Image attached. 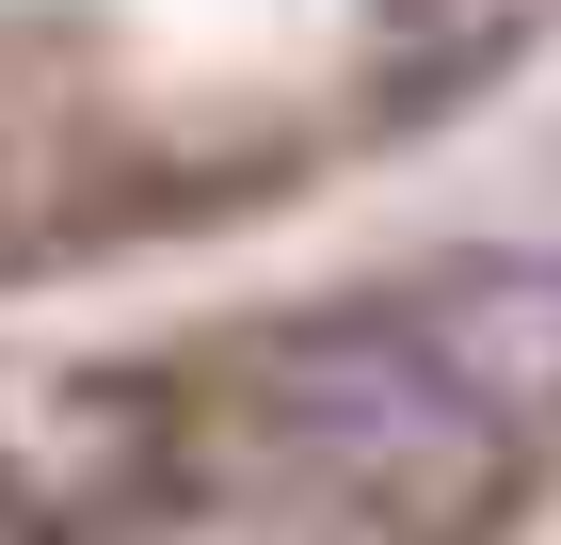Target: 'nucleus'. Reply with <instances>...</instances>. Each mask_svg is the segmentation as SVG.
Returning a JSON list of instances; mask_svg holds the SVG:
<instances>
[{"instance_id":"2","label":"nucleus","mask_w":561,"mask_h":545,"mask_svg":"<svg viewBox=\"0 0 561 545\" xmlns=\"http://www.w3.org/2000/svg\"><path fill=\"white\" fill-rule=\"evenodd\" d=\"M417 353L449 370V401L481 433H561V257H466V273H433Z\"/></svg>"},{"instance_id":"1","label":"nucleus","mask_w":561,"mask_h":545,"mask_svg":"<svg viewBox=\"0 0 561 545\" xmlns=\"http://www.w3.org/2000/svg\"><path fill=\"white\" fill-rule=\"evenodd\" d=\"M257 433L305 465V481H353V498H433L466 481L497 433L449 401L417 337H369V321H321V337H273L257 353Z\"/></svg>"}]
</instances>
